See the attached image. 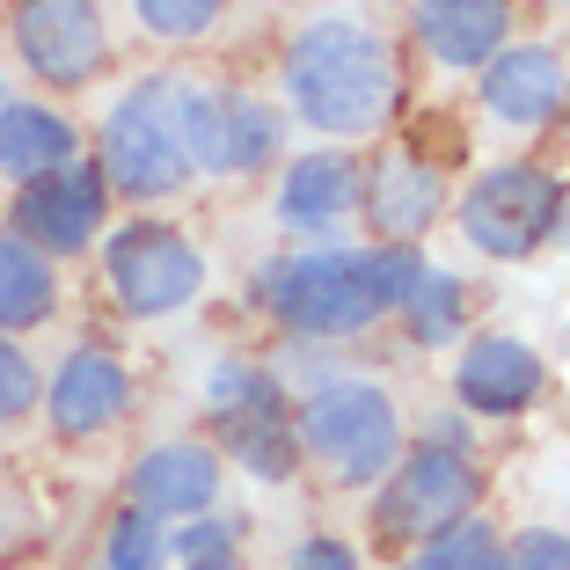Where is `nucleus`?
<instances>
[{
	"mask_svg": "<svg viewBox=\"0 0 570 570\" xmlns=\"http://www.w3.org/2000/svg\"><path fill=\"white\" fill-rule=\"evenodd\" d=\"M278 110L322 139H373L403 110V51L366 8H322L278 51Z\"/></svg>",
	"mask_w": 570,
	"mask_h": 570,
	"instance_id": "f257e3e1",
	"label": "nucleus"
},
{
	"mask_svg": "<svg viewBox=\"0 0 570 570\" xmlns=\"http://www.w3.org/2000/svg\"><path fill=\"white\" fill-rule=\"evenodd\" d=\"M249 301L271 315V330L293 336V344H358L387 322V307L373 301L366 271H358V242H322V249H278L256 264Z\"/></svg>",
	"mask_w": 570,
	"mask_h": 570,
	"instance_id": "f03ea898",
	"label": "nucleus"
},
{
	"mask_svg": "<svg viewBox=\"0 0 570 570\" xmlns=\"http://www.w3.org/2000/svg\"><path fill=\"white\" fill-rule=\"evenodd\" d=\"M293 439L307 461L330 469V483L344 490H381V475L403 461V403L387 395V381L373 373H330L322 387H307L293 403Z\"/></svg>",
	"mask_w": 570,
	"mask_h": 570,
	"instance_id": "7ed1b4c3",
	"label": "nucleus"
},
{
	"mask_svg": "<svg viewBox=\"0 0 570 570\" xmlns=\"http://www.w3.org/2000/svg\"><path fill=\"white\" fill-rule=\"evenodd\" d=\"M453 227L483 264H534L556 235L570 227V184L549 161H490L453 190Z\"/></svg>",
	"mask_w": 570,
	"mask_h": 570,
	"instance_id": "20e7f679",
	"label": "nucleus"
},
{
	"mask_svg": "<svg viewBox=\"0 0 570 570\" xmlns=\"http://www.w3.org/2000/svg\"><path fill=\"white\" fill-rule=\"evenodd\" d=\"M483 498H490V469L469 446H432V439H417V446H403V461H395V469L381 475V490L366 498L373 504V541L410 556L432 534L475 520Z\"/></svg>",
	"mask_w": 570,
	"mask_h": 570,
	"instance_id": "39448f33",
	"label": "nucleus"
},
{
	"mask_svg": "<svg viewBox=\"0 0 570 570\" xmlns=\"http://www.w3.org/2000/svg\"><path fill=\"white\" fill-rule=\"evenodd\" d=\"M96 271H102V293H110V307L125 322H168L213 285V256L184 227H168V219H125V227H110L96 242Z\"/></svg>",
	"mask_w": 570,
	"mask_h": 570,
	"instance_id": "423d86ee",
	"label": "nucleus"
},
{
	"mask_svg": "<svg viewBox=\"0 0 570 570\" xmlns=\"http://www.w3.org/2000/svg\"><path fill=\"white\" fill-rule=\"evenodd\" d=\"M88 161L102 168L110 198H132V205H161L176 190H190V161H184V139H176V110H168V73H147V81L110 96Z\"/></svg>",
	"mask_w": 570,
	"mask_h": 570,
	"instance_id": "0eeeda50",
	"label": "nucleus"
},
{
	"mask_svg": "<svg viewBox=\"0 0 570 570\" xmlns=\"http://www.w3.org/2000/svg\"><path fill=\"white\" fill-rule=\"evenodd\" d=\"M0 30L16 45L22 73L37 88H59V96H81L110 67V30H102V16L88 0H8Z\"/></svg>",
	"mask_w": 570,
	"mask_h": 570,
	"instance_id": "6e6552de",
	"label": "nucleus"
},
{
	"mask_svg": "<svg viewBox=\"0 0 570 570\" xmlns=\"http://www.w3.org/2000/svg\"><path fill=\"white\" fill-rule=\"evenodd\" d=\"M110 205L118 198L102 184V168L81 154V161L51 168V176H37V184H22L8 198V235H22L51 264H73V256H88L110 235Z\"/></svg>",
	"mask_w": 570,
	"mask_h": 570,
	"instance_id": "1a4fd4ad",
	"label": "nucleus"
},
{
	"mask_svg": "<svg viewBox=\"0 0 570 570\" xmlns=\"http://www.w3.org/2000/svg\"><path fill=\"white\" fill-rule=\"evenodd\" d=\"M358 190H366V154L358 147H307L278 168L271 219L301 249H322V242H344V227L358 219Z\"/></svg>",
	"mask_w": 570,
	"mask_h": 570,
	"instance_id": "9d476101",
	"label": "nucleus"
},
{
	"mask_svg": "<svg viewBox=\"0 0 570 570\" xmlns=\"http://www.w3.org/2000/svg\"><path fill=\"white\" fill-rule=\"evenodd\" d=\"M219 498H227V461L198 432L154 439L147 453H132V469H125V504L147 512L154 527L205 520V512H219Z\"/></svg>",
	"mask_w": 570,
	"mask_h": 570,
	"instance_id": "9b49d317",
	"label": "nucleus"
},
{
	"mask_svg": "<svg viewBox=\"0 0 570 570\" xmlns=\"http://www.w3.org/2000/svg\"><path fill=\"white\" fill-rule=\"evenodd\" d=\"M549 395V358L512 330H475L453 352V410L483 424H512Z\"/></svg>",
	"mask_w": 570,
	"mask_h": 570,
	"instance_id": "f8f14e48",
	"label": "nucleus"
},
{
	"mask_svg": "<svg viewBox=\"0 0 570 570\" xmlns=\"http://www.w3.org/2000/svg\"><path fill=\"white\" fill-rule=\"evenodd\" d=\"M453 190L446 168L424 147H381L366 161V190H358V219H366L373 242H395V249H424L439 219H446Z\"/></svg>",
	"mask_w": 570,
	"mask_h": 570,
	"instance_id": "ddd939ff",
	"label": "nucleus"
},
{
	"mask_svg": "<svg viewBox=\"0 0 570 570\" xmlns=\"http://www.w3.org/2000/svg\"><path fill=\"white\" fill-rule=\"evenodd\" d=\"M132 403H139L132 366H125L118 352H102V344H73V352L45 373V403L37 410H45L51 439L81 446V439L118 432V424L132 417Z\"/></svg>",
	"mask_w": 570,
	"mask_h": 570,
	"instance_id": "4468645a",
	"label": "nucleus"
},
{
	"mask_svg": "<svg viewBox=\"0 0 570 570\" xmlns=\"http://www.w3.org/2000/svg\"><path fill=\"white\" fill-rule=\"evenodd\" d=\"M475 102H483L504 132H549V125H563V110H570V59L556 45L512 37V45L475 73Z\"/></svg>",
	"mask_w": 570,
	"mask_h": 570,
	"instance_id": "2eb2a0df",
	"label": "nucleus"
},
{
	"mask_svg": "<svg viewBox=\"0 0 570 570\" xmlns=\"http://www.w3.org/2000/svg\"><path fill=\"white\" fill-rule=\"evenodd\" d=\"M520 30L512 0H410V45L439 73H483Z\"/></svg>",
	"mask_w": 570,
	"mask_h": 570,
	"instance_id": "dca6fc26",
	"label": "nucleus"
},
{
	"mask_svg": "<svg viewBox=\"0 0 570 570\" xmlns=\"http://www.w3.org/2000/svg\"><path fill=\"white\" fill-rule=\"evenodd\" d=\"M81 154H88V139L73 125V110H59L45 96H8V110H0V184L8 190L81 161Z\"/></svg>",
	"mask_w": 570,
	"mask_h": 570,
	"instance_id": "f3484780",
	"label": "nucleus"
},
{
	"mask_svg": "<svg viewBox=\"0 0 570 570\" xmlns=\"http://www.w3.org/2000/svg\"><path fill=\"white\" fill-rule=\"evenodd\" d=\"M285 417H293V395H285L278 366L213 358V373H205V424H213L219 446L242 439V432H264V424H285Z\"/></svg>",
	"mask_w": 570,
	"mask_h": 570,
	"instance_id": "a211bd4d",
	"label": "nucleus"
},
{
	"mask_svg": "<svg viewBox=\"0 0 570 570\" xmlns=\"http://www.w3.org/2000/svg\"><path fill=\"white\" fill-rule=\"evenodd\" d=\"M395 322H403V336L417 352H461L475 336V285L453 264H432V256H424L417 285H410L403 307H395Z\"/></svg>",
	"mask_w": 570,
	"mask_h": 570,
	"instance_id": "6ab92c4d",
	"label": "nucleus"
},
{
	"mask_svg": "<svg viewBox=\"0 0 570 570\" xmlns=\"http://www.w3.org/2000/svg\"><path fill=\"white\" fill-rule=\"evenodd\" d=\"M51 315H59V264L0 227V336L22 344V336L45 330Z\"/></svg>",
	"mask_w": 570,
	"mask_h": 570,
	"instance_id": "aec40b11",
	"label": "nucleus"
},
{
	"mask_svg": "<svg viewBox=\"0 0 570 570\" xmlns=\"http://www.w3.org/2000/svg\"><path fill=\"white\" fill-rule=\"evenodd\" d=\"M285 154V110L278 96H227V132H219V176H264Z\"/></svg>",
	"mask_w": 570,
	"mask_h": 570,
	"instance_id": "412c9836",
	"label": "nucleus"
},
{
	"mask_svg": "<svg viewBox=\"0 0 570 570\" xmlns=\"http://www.w3.org/2000/svg\"><path fill=\"white\" fill-rule=\"evenodd\" d=\"M168 110H176V139H184L190 176H219V132H227V96L198 73H168Z\"/></svg>",
	"mask_w": 570,
	"mask_h": 570,
	"instance_id": "4be33fe9",
	"label": "nucleus"
},
{
	"mask_svg": "<svg viewBox=\"0 0 570 570\" xmlns=\"http://www.w3.org/2000/svg\"><path fill=\"white\" fill-rule=\"evenodd\" d=\"M242 556H249V520L242 512H205V520H184L168 527V563L176 570H242Z\"/></svg>",
	"mask_w": 570,
	"mask_h": 570,
	"instance_id": "5701e85b",
	"label": "nucleus"
},
{
	"mask_svg": "<svg viewBox=\"0 0 570 570\" xmlns=\"http://www.w3.org/2000/svg\"><path fill=\"white\" fill-rule=\"evenodd\" d=\"M498 556H504V527L490 512H475V520L432 534L424 549L395 556V570H498Z\"/></svg>",
	"mask_w": 570,
	"mask_h": 570,
	"instance_id": "b1692460",
	"label": "nucleus"
},
{
	"mask_svg": "<svg viewBox=\"0 0 570 570\" xmlns=\"http://www.w3.org/2000/svg\"><path fill=\"white\" fill-rule=\"evenodd\" d=\"M88 570H176L168 563V527H154L147 512L118 504V512L102 520V534H96V563Z\"/></svg>",
	"mask_w": 570,
	"mask_h": 570,
	"instance_id": "393cba45",
	"label": "nucleus"
},
{
	"mask_svg": "<svg viewBox=\"0 0 570 570\" xmlns=\"http://www.w3.org/2000/svg\"><path fill=\"white\" fill-rule=\"evenodd\" d=\"M219 461H235V469H249L256 483H293L301 475V439H293V417L285 424H264V432H242V439H227L219 446Z\"/></svg>",
	"mask_w": 570,
	"mask_h": 570,
	"instance_id": "a878e982",
	"label": "nucleus"
},
{
	"mask_svg": "<svg viewBox=\"0 0 570 570\" xmlns=\"http://www.w3.org/2000/svg\"><path fill=\"white\" fill-rule=\"evenodd\" d=\"M227 16V0H132V22L154 45H205Z\"/></svg>",
	"mask_w": 570,
	"mask_h": 570,
	"instance_id": "bb28decb",
	"label": "nucleus"
},
{
	"mask_svg": "<svg viewBox=\"0 0 570 570\" xmlns=\"http://www.w3.org/2000/svg\"><path fill=\"white\" fill-rule=\"evenodd\" d=\"M37 403H45V366L30 358V344L0 336V432L37 417Z\"/></svg>",
	"mask_w": 570,
	"mask_h": 570,
	"instance_id": "cd10ccee",
	"label": "nucleus"
},
{
	"mask_svg": "<svg viewBox=\"0 0 570 570\" xmlns=\"http://www.w3.org/2000/svg\"><path fill=\"white\" fill-rule=\"evenodd\" d=\"M498 570H570V534L563 527H520V534H504Z\"/></svg>",
	"mask_w": 570,
	"mask_h": 570,
	"instance_id": "c85d7f7f",
	"label": "nucleus"
},
{
	"mask_svg": "<svg viewBox=\"0 0 570 570\" xmlns=\"http://www.w3.org/2000/svg\"><path fill=\"white\" fill-rule=\"evenodd\" d=\"M285 570H373V556L352 534H301L293 556H285Z\"/></svg>",
	"mask_w": 570,
	"mask_h": 570,
	"instance_id": "c756f323",
	"label": "nucleus"
},
{
	"mask_svg": "<svg viewBox=\"0 0 570 570\" xmlns=\"http://www.w3.org/2000/svg\"><path fill=\"white\" fill-rule=\"evenodd\" d=\"M8 96H16V88H8V67H0V110H8Z\"/></svg>",
	"mask_w": 570,
	"mask_h": 570,
	"instance_id": "7c9ffc66",
	"label": "nucleus"
},
{
	"mask_svg": "<svg viewBox=\"0 0 570 570\" xmlns=\"http://www.w3.org/2000/svg\"><path fill=\"white\" fill-rule=\"evenodd\" d=\"M0 549H8V527H0Z\"/></svg>",
	"mask_w": 570,
	"mask_h": 570,
	"instance_id": "2f4dec72",
	"label": "nucleus"
},
{
	"mask_svg": "<svg viewBox=\"0 0 570 570\" xmlns=\"http://www.w3.org/2000/svg\"><path fill=\"white\" fill-rule=\"evenodd\" d=\"M88 8H96V0H88Z\"/></svg>",
	"mask_w": 570,
	"mask_h": 570,
	"instance_id": "473e14b6",
	"label": "nucleus"
},
{
	"mask_svg": "<svg viewBox=\"0 0 570 570\" xmlns=\"http://www.w3.org/2000/svg\"><path fill=\"white\" fill-rule=\"evenodd\" d=\"M387 570H395V563H387Z\"/></svg>",
	"mask_w": 570,
	"mask_h": 570,
	"instance_id": "72a5a7b5",
	"label": "nucleus"
}]
</instances>
